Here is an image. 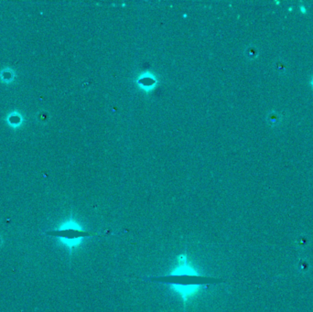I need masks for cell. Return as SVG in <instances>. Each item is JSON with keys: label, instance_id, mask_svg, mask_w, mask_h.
<instances>
[{"label": "cell", "instance_id": "obj_1", "mask_svg": "<svg viewBox=\"0 0 313 312\" xmlns=\"http://www.w3.org/2000/svg\"><path fill=\"white\" fill-rule=\"evenodd\" d=\"M161 283L170 285L185 303L190 301L199 294L201 287L207 283V276L200 275L188 261L187 255L178 256L177 265L170 274L156 278Z\"/></svg>", "mask_w": 313, "mask_h": 312}, {"label": "cell", "instance_id": "obj_2", "mask_svg": "<svg viewBox=\"0 0 313 312\" xmlns=\"http://www.w3.org/2000/svg\"><path fill=\"white\" fill-rule=\"evenodd\" d=\"M48 235L54 237L61 245L72 251L82 245L84 240L91 236V234L77 222L68 220L55 228L50 230Z\"/></svg>", "mask_w": 313, "mask_h": 312}, {"label": "cell", "instance_id": "obj_3", "mask_svg": "<svg viewBox=\"0 0 313 312\" xmlns=\"http://www.w3.org/2000/svg\"><path fill=\"white\" fill-rule=\"evenodd\" d=\"M0 240H1V238H0ZM0 245H1V243H0Z\"/></svg>", "mask_w": 313, "mask_h": 312}]
</instances>
